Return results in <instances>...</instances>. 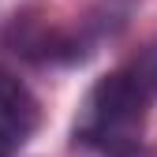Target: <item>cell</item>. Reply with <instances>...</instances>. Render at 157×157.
Listing matches in <instances>:
<instances>
[{"label": "cell", "instance_id": "3", "mask_svg": "<svg viewBox=\"0 0 157 157\" xmlns=\"http://www.w3.org/2000/svg\"><path fill=\"white\" fill-rule=\"evenodd\" d=\"M101 157H157V153L146 150V146H139V150H127V153H101Z\"/></svg>", "mask_w": 157, "mask_h": 157}, {"label": "cell", "instance_id": "1", "mask_svg": "<svg viewBox=\"0 0 157 157\" xmlns=\"http://www.w3.org/2000/svg\"><path fill=\"white\" fill-rule=\"evenodd\" d=\"M157 105V37L105 71L86 90L71 124V142L94 153H127L142 146V127Z\"/></svg>", "mask_w": 157, "mask_h": 157}, {"label": "cell", "instance_id": "2", "mask_svg": "<svg viewBox=\"0 0 157 157\" xmlns=\"http://www.w3.org/2000/svg\"><path fill=\"white\" fill-rule=\"evenodd\" d=\"M41 124V105L30 86L0 64V157H19Z\"/></svg>", "mask_w": 157, "mask_h": 157}]
</instances>
